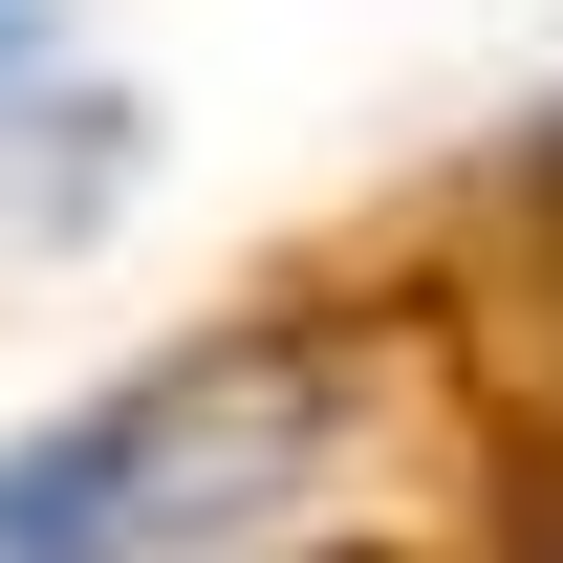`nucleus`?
<instances>
[{
	"mask_svg": "<svg viewBox=\"0 0 563 563\" xmlns=\"http://www.w3.org/2000/svg\"><path fill=\"white\" fill-rule=\"evenodd\" d=\"M261 412H282V368H174V390H109V412L22 433L0 455V563H131L174 520H217Z\"/></svg>",
	"mask_w": 563,
	"mask_h": 563,
	"instance_id": "obj_1",
	"label": "nucleus"
},
{
	"mask_svg": "<svg viewBox=\"0 0 563 563\" xmlns=\"http://www.w3.org/2000/svg\"><path fill=\"white\" fill-rule=\"evenodd\" d=\"M22 44H44V0H0V66H22Z\"/></svg>",
	"mask_w": 563,
	"mask_h": 563,
	"instance_id": "obj_2",
	"label": "nucleus"
}]
</instances>
